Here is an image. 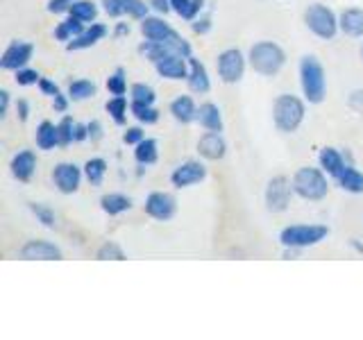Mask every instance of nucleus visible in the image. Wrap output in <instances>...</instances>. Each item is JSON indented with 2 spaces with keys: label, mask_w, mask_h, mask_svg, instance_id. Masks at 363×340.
I'll return each instance as SVG.
<instances>
[{
  "label": "nucleus",
  "mask_w": 363,
  "mask_h": 340,
  "mask_svg": "<svg viewBox=\"0 0 363 340\" xmlns=\"http://www.w3.org/2000/svg\"><path fill=\"white\" fill-rule=\"evenodd\" d=\"M284 64H286V52L275 41H259L250 48V66L255 68L259 75L272 77L277 75Z\"/></svg>",
  "instance_id": "f257e3e1"
},
{
  "label": "nucleus",
  "mask_w": 363,
  "mask_h": 340,
  "mask_svg": "<svg viewBox=\"0 0 363 340\" xmlns=\"http://www.w3.org/2000/svg\"><path fill=\"white\" fill-rule=\"evenodd\" d=\"M300 82H302V91L304 98L311 102V105H320L325 100V68L318 62V57L306 55L300 62Z\"/></svg>",
  "instance_id": "f03ea898"
},
{
  "label": "nucleus",
  "mask_w": 363,
  "mask_h": 340,
  "mask_svg": "<svg viewBox=\"0 0 363 340\" xmlns=\"http://www.w3.org/2000/svg\"><path fill=\"white\" fill-rule=\"evenodd\" d=\"M272 120H275V128L279 132H295L304 120V102L298 96L281 94L272 107Z\"/></svg>",
  "instance_id": "7ed1b4c3"
},
{
  "label": "nucleus",
  "mask_w": 363,
  "mask_h": 340,
  "mask_svg": "<svg viewBox=\"0 0 363 340\" xmlns=\"http://www.w3.org/2000/svg\"><path fill=\"white\" fill-rule=\"evenodd\" d=\"M293 191L298 193L302 200H323L329 191V184H327V177L323 175V170L318 168H300L298 173L293 175Z\"/></svg>",
  "instance_id": "20e7f679"
},
{
  "label": "nucleus",
  "mask_w": 363,
  "mask_h": 340,
  "mask_svg": "<svg viewBox=\"0 0 363 340\" xmlns=\"http://www.w3.org/2000/svg\"><path fill=\"white\" fill-rule=\"evenodd\" d=\"M329 234V230L325 225H291L279 234V241L284 247H311L318 245L320 241H325Z\"/></svg>",
  "instance_id": "39448f33"
},
{
  "label": "nucleus",
  "mask_w": 363,
  "mask_h": 340,
  "mask_svg": "<svg viewBox=\"0 0 363 340\" xmlns=\"http://www.w3.org/2000/svg\"><path fill=\"white\" fill-rule=\"evenodd\" d=\"M304 23H306V28H309L315 37H320V39H334L338 28H340L336 14L323 3H313V5L306 7Z\"/></svg>",
  "instance_id": "423d86ee"
},
{
  "label": "nucleus",
  "mask_w": 363,
  "mask_h": 340,
  "mask_svg": "<svg viewBox=\"0 0 363 340\" xmlns=\"http://www.w3.org/2000/svg\"><path fill=\"white\" fill-rule=\"evenodd\" d=\"M216 68H218V75H220V79L225 84H236L245 73V57H243L241 50L227 48V50H223L218 55Z\"/></svg>",
  "instance_id": "0eeeda50"
},
{
  "label": "nucleus",
  "mask_w": 363,
  "mask_h": 340,
  "mask_svg": "<svg viewBox=\"0 0 363 340\" xmlns=\"http://www.w3.org/2000/svg\"><path fill=\"white\" fill-rule=\"evenodd\" d=\"M291 193L293 191V181H289L286 177H272L266 186V207L272 213H281L289 209L291 204Z\"/></svg>",
  "instance_id": "6e6552de"
},
{
  "label": "nucleus",
  "mask_w": 363,
  "mask_h": 340,
  "mask_svg": "<svg viewBox=\"0 0 363 340\" xmlns=\"http://www.w3.org/2000/svg\"><path fill=\"white\" fill-rule=\"evenodd\" d=\"M32 52H34V45L28 41H11L3 57H0V68L5 71H18V68L26 66L32 60Z\"/></svg>",
  "instance_id": "1a4fd4ad"
},
{
  "label": "nucleus",
  "mask_w": 363,
  "mask_h": 340,
  "mask_svg": "<svg viewBox=\"0 0 363 340\" xmlns=\"http://www.w3.org/2000/svg\"><path fill=\"white\" fill-rule=\"evenodd\" d=\"M175 198L164 191H155L145 198V213L155 220H170L175 215Z\"/></svg>",
  "instance_id": "9d476101"
},
{
  "label": "nucleus",
  "mask_w": 363,
  "mask_h": 340,
  "mask_svg": "<svg viewBox=\"0 0 363 340\" xmlns=\"http://www.w3.org/2000/svg\"><path fill=\"white\" fill-rule=\"evenodd\" d=\"M141 32L145 39L150 41H173V43H184V39L168 26L166 21L162 18H155V16H145L141 21Z\"/></svg>",
  "instance_id": "9b49d317"
},
{
  "label": "nucleus",
  "mask_w": 363,
  "mask_h": 340,
  "mask_svg": "<svg viewBox=\"0 0 363 340\" xmlns=\"http://www.w3.org/2000/svg\"><path fill=\"white\" fill-rule=\"evenodd\" d=\"M52 181H55L57 188L68 196V193H75L79 188V181H82V170H79L75 164L62 162V164H57L55 170H52Z\"/></svg>",
  "instance_id": "f8f14e48"
},
{
  "label": "nucleus",
  "mask_w": 363,
  "mask_h": 340,
  "mask_svg": "<svg viewBox=\"0 0 363 340\" xmlns=\"http://www.w3.org/2000/svg\"><path fill=\"white\" fill-rule=\"evenodd\" d=\"M18 256L26 261H62L64 259L62 249L48 241H28L21 247Z\"/></svg>",
  "instance_id": "ddd939ff"
},
{
  "label": "nucleus",
  "mask_w": 363,
  "mask_h": 340,
  "mask_svg": "<svg viewBox=\"0 0 363 340\" xmlns=\"http://www.w3.org/2000/svg\"><path fill=\"white\" fill-rule=\"evenodd\" d=\"M204 177H207V168L200 162H186L175 168V173L170 175V181H173V186L177 188H186V186L198 184Z\"/></svg>",
  "instance_id": "4468645a"
},
{
  "label": "nucleus",
  "mask_w": 363,
  "mask_h": 340,
  "mask_svg": "<svg viewBox=\"0 0 363 340\" xmlns=\"http://www.w3.org/2000/svg\"><path fill=\"white\" fill-rule=\"evenodd\" d=\"M186 62H189V57L173 52V55L164 57L162 62H157L155 68H157V73L162 77H166V79H186L189 77Z\"/></svg>",
  "instance_id": "2eb2a0df"
},
{
  "label": "nucleus",
  "mask_w": 363,
  "mask_h": 340,
  "mask_svg": "<svg viewBox=\"0 0 363 340\" xmlns=\"http://www.w3.org/2000/svg\"><path fill=\"white\" fill-rule=\"evenodd\" d=\"M198 152L204 159H209V162H218V159H223L225 152H227V143L220 136V132H207L204 136H200Z\"/></svg>",
  "instance_id": "dca6fc26"
},
{
  "label": "nucleus",
  "mask_w": 363,
  "mask_h": 340,
  "mask_svg": "<svg viewBox=\"0 0 363 340\" xmlns=\"http://www.w3.org/2000/svg\"><path fill=\"white\" fill-rule=\"evenodd\" d=\"M107 37V26H102V23H91V26L82 32L77 34L75 39H71L66 43V50H84V48H91V45H96L98 41H102Z\"/></svg>",
  "instance_id": "f3484780"
},
{
  "label": "nucleus",
  "mask_w": 363,
  "mask_h": 340,
  "mask_svg": "<svg viewBox=\"0 0 363 340\" xmlns=\"http://www.w3.org/2000/svg\"><path fill=\"white\" fill-rule=\"evenodd\" d=\"M34 170H37V154L32 150H21L11 159V175L18 181H30Z\"/></svg>",
  "instance_id": "a211bd4d"
},
{
  "label": "nucleus",
  "mask_w": 363,
  "mask_h": 340,
  "mask_svg": "<svg viewBox=\"0 0 363 340\" xmlns=\"http://www.w3.org/2000/svg\"><path fill=\"white\" fill-rule=\"evenodd\" d=\"M189 89L196 91V94H207V91L211 89V82H209V75H207V68H204V64L200 60H196V57H189Z\"/></svg>",
  "instance_id": "6ab92c4d"
},
{
  "label": "nucleus",
  "mask_w": 363,
  "mask_h": 340,
  "mask_svg": "<svg viewBox=\"0 0 363 340\" xmlns=\"http://www.w3.org/2000/svg\"><path fill=\"white\" fill-rule=\"evenodd\" d=\"M338 26L347 34V37L361 39L363 37V9H359V7L345 9L338 18Z\"/></svg>",
  "instance_id": "aec40b11"
},
{
  "label": "nucleus",
  "mask_w": 363,
  "mask_h": 340,
  "mask_svg": "<svg viewBox=\"0 0 363 340\" xmlns=\"http://www.w3.org/2000/svg\"><path fill=\"white\" fill-rule=\"evenodd\" d=\"M198 120L200 125L207 132H223V116H220V109L218 105L213 102H204L198 109Z\"/></svg>",
  "instance_id": "412c9836"
},
{
  "label": "nucleus",
  "mask_w": 363,
  "mask_h": 340,
  "mask_svg": "<svg viewBox=\"0 0 363 340\" xmlns=\"http://www.w3.org/2000/svg\"><path fill=\"white\" fill-rule=\"evenodd\" d=\"M170 113H173V118L177 123H193L198 118V109L196 105H193V100L189 96H179L175 98L173 102H170Z\"/></svg>",
  "instance_id": "4be33fe9"
},
{
  "label": "nucleus",
  "mask_w": 363,
  "mask_h": 340,
  "mask_svg": "<svg viewBox=\"0 0 363 340\" xmlns=\"http://www.w3.org/2000/svg\"><path fill=\"white\" fill-rule=\"evenodd\" d=\"M320 166L327 175H332V177H340V173H343V168L347 166L343 162V157H340L338 150H334V147H323V152H320Z\"/></svg>",
  "instance_id": "5701e85b"
},
{
  "label": "nucleus",
  "mask_w": 363,
  "mask_h": 340,
  "mask_svg": "<svg viewBox=\"0 0 363 340\" xmlns=\"http://www.w3.org/2000/svg\"><path fill=\"white\" fill-rule=\"evenodd\" d=\"M100 207L109 215H118L132 207V200L128 196H123V193H107V196H102Z\"/></svg>",
  "instance_id": "b1692460"
},
{
  "label": "nucleus",
  "mask_w": 363,
  "mask_h": 340,
  "mask_svg": "<svg viewBox=\"0 0 363 340\" xmlns=\"http://www.w3.org/2000/svg\"><path fill=\"white\" fill-rule=\"evenodd\" d=\"M37 145L41 150H52L55 145H60V130L50 120H43L37 128Z\"/></svg>",
  "instance_id": "393cba45"
},
{
  "label": "nucleus",
  "mask_w": 363,
  "mask_h": 340,
  "mask_svg": "<svg viewBox=\"0 0 363 340\" xmlns=\"http://www.w3.org/2000/svg\"><path fill=\"white\" fill-rule=\"evenodd\" d=\"M82 32H84V23L79 21V18H75V16H71V18L62 21L60 26L55 28V39L71 41V39H75L77 34H82Z\"/></svg>",
  "instance_id": "a878e982"
},
{
  "label": "nucleus",
  "mask_w": 363,
  "mask_h": 340,
  "mask_svg": "<svg viewBox=\"0 0 363 340\" xmlns=\"http://www.w3.org/2000/svg\"><path fill=\"white\" fill-rule=\"evenodd\" d=\"M157 157H159V150H157V141L155 139H143L134 150V159L141 166H152L157 162Z\"/></svg>",
  "instance_id": "bb28decb"
},
{
  "label": "nucleus",
  "mask_w": 363,
  "mask_h": 340,
  "mask_svg": "<svg viewBox=\"0 0 363 340\" xmlns=\"http://www.w3.org/2000/svg\"><path fill=\"white\" fill-rule=\"evenodd\" d=\"M338 181H340V186H343L345 191H350V193H363V175L354 166H345L343 173H340V177H338Z\"/></svg>",
  "instance_id": "cd10ccee"
},
{
  "label": "nucleus",
  "mask_w": 363,
  "mask_h": 340,
  "mask_svg": "<svg viewBox=\"0 0 363 340\" xmlns=\"http://www.w3.org/2000/svg\"><path fill=\"white\" fill-rule=\"evenodd\" d=\"M105 173H107V162L105 159H89V162L84 164V177L91 181L94 186H100L102 179H105Z\"/></svg>",
  "instance_id": "c85d7f7f"
},
{
  "label": "nucleus",
  "mask_w": 363,
  "mask_h": 340,
  "mask_svg": "<svg viewBox=\"0 0 363 340\" xmlns=\"http://www.w3.org/2000/svg\"><path fill=\"white\" fill-rule=\"evenodd\" d=\"M91 96H96V84L91 79H73L68 84V98L75 100V102H82Z\"/></svg>",
  "instance_id": "c756f323"
},
{
  "label": "nucleus",
  "mask_w": 363,
  "mask_h": 340,
  "mask_svg": "<svg viewBox=\"0 0 363 340\" xmlns=\"http://www.w3.org/2000/svg\"><path fill=\"white\" fill-rule=\"evenodd\" d=\"M68 14L79 18L82 23H94L98 16V7L91 3V0H75V3L71 5V9H68Z\"/></svg>",
  "instance_id": "7c9ffc66"
},
{
  "label": "nucleus",
  "mask_w": 363,
  "mask_h": 340,
  "mask_svg": "<svg viewBox=\"0 0 363 340\" xmlns=\"http://www.w3.org/2000/svg\"><path fill=\"white\" fill-rule=\"evenodd\" d=\"M105 109L116 125H125V120H128V100H125V96H113Z\"/></svg>",
  "instance_id": "2f4dec72"
},
{
  "label": "nucleus",
  "mask_w": 363,
  "mask_h": 340,
  "mask_svg": "<svg viewBox=\"0 0 363 340\" xmlns=\"http://www.w3.org/2000/svg\"><path fill=\"white\" fill-rule=\"evenodd\" d=\"M132 116L139 120V123H145V125H152L159 120V111L152 107V105H147V102H136L132 100Z\"/></svg>",
  "instance_id": "473e14b6"
},
{
  "label": "nucleus",
  "mask_w": 363,
  "mask_h": 340,
  "mask_svg": "<svg viewBox=\"0 0 363 340\" xmlns=\"http://www.w3.org/2000/svg\"><path fill=\"white\" fill-rule=\"evenodd\" d=\"M107 91L111 96H125V91H128V77H125L123 68H116V71L107 77Z\"/></svg>",
  "instance_id": "72a5a7b5"
},
{
  "label": "nucleus",
  "mask_w": 363,
  "mask_h": 340,
  "mask_svg": "<svg viewBox=\"0 0 363 340\" xmlns=\"http://www.w3.org/2000/svg\"><path fill=\"white\" fill-rule=\"evenodd\" d=\"M30 211L37 215V220L43 225V227H55L57 218H55V211L50 207H45V204H39V202H34L30 204Z\"/></svg>",
  "instance_id": "f704fd0d"
},
{
  "label": "nucleus",
  "mask_w": 363,
  "mask_h": 340,
  "mask_svg": "<svg viewBox=\"0 0 363 340\" xmlns=\"http://www.w3.org/2000/svg\"><path fill=\"white\" fill-rule=\"evenodd\" d=\"M96 259L98 261H125V252L116 243H105L96 252Z\"/></svg>",
  "instance_id": "c9c22d12"
},
{
  "label": "nucleus",
  "mask_w": 363,
  "mask_h": 340,
  "mask_svg": "<svg viewBox=\"0 0 363 340\" xmlns=\"http://www.w3.org/2000/svg\"><path fill=\"white\" fill-rule=\"evenodd\" d=\"M57 130H60V145L62 147L71 145L75 141V123L68 118V116L62 118V123L57 125Z\"/></svg>",
  "instance_id": "e433bc0d"
},
{
  "label": "nucleus",
  "mask_w": 363,
  "mask_h": 340,
  "mask_svg": "<svg viewBox=\"0 0 363 340\" xmlns=\"http://www.w3.org/2000/svg\"><path fill=\"white\" fill-rule=\"evenodd\" d=\"M155 98L157 96H155V89L152 86H147L143 82L132 86V100H136V102H147V105H152Z\"/></svg>",
  "instance_id": "4c0bfd02"
},
{
  "label": "nucleus",
  "mask_w": 363,
  "mask_h": 340,
  "mask_svg": "<svg viewBox=\"0 0 363 340\" xmlns=\"http://www.w3.org/2000/svg\"><path fill=\"white\" fill-rule=\"evenodd\" d=\"M125 14L143 21L147 16V5L143 3V0H125Z\"/></svg>",
  "instance_id": "58836bf2"
},
{
  "label": "nucleus",
  "mask_w": 363,
  "mask_h": 340,
  "mask_svg": "<svg viewBox=\"0 0 363 340\" xmlns=\"http://www.w3.org/2000/svg\"><path fill=\"white\" fill-rule=\"evenodd\" d=\"M39 79H41V75L37 73V71H32V68H18L16 71V84H21V86H32V84H39Z\"/></svg>",
  "instance_id": "ea45409f"
},
{
  "label": "nucleus",
  "mask_w": 363,
  "mask_h": 340,
  "mask_svg": "<svg viewBox=\"0 0 363 340\" xmlns=\"http://www.w3.org/2000/svg\"><path fill=\"white\" fill-rule=\"evenodd\" d=\"M102 5H105V11L113 18L125 14V0H102Z\"/></svg>",
  "instance_id": "a19ab883"
},
{
  "label": "nucleus",
  "mask_w": 363,
  "mask_h": 340,
  "mask_svg": "<svg viewBox=\"0 0 363 340\" xmlns=\"http://www.w3.org/2000/svg\"><path fill=\"white\" fill-rule=\"evenodd\" d=\"M143 139H145V136H143L141 128H128L123 134V143H128V145H139Z\"/></svg>",
  "instance_id": "79ce46f5"
},
{
  "label": "nucleus",
  "mask_w": 363,
  "mask_h": 340,
  "mask_svg": "<svg viewBox=\"0 0 363 340\" xmlns=\"http://www.w3.org/2000/svg\"><path fill=\"white\" fill-rule=\"evenodd\" d=\"M75 0H48V11L50 14H62V11H68Z\"/></svg>",
  "instance_id": "37998d69"
},
{
  "label": "nucleus",
  "mask_w": 363,
  "mask_h": 340,
  "mask_svg": "<svg viewBox=\"0 0 363 340\" xmlns=\"http://www.w3.org/2000/svg\"><path fill=\"white\" fill-rule=\"evenodd\" d=\"M39 89H41V94L43 96H57V94H62V91H60V86H57L55 82H52V79H48V77H41L39 79Z\"/></svg>",
  "instance_id": "c03bdc74"
},
{
  "label": "nucleus",
  "mask_w": 363,
  "mask_h": 340,
  "mask_svg": "<svg viewBox=\"0 0 363 340\" xmlns=\"http://www.w3.org/2000/svg\"><path fill=\"white\" fill-rule=\"evenodd\" d=\"M191 28L196 34H207L211 30V18L209 16H198L196 21L191 23Z\"/></svg>",
  "instance_id": "a18cd8bd"
},
{
  "label": "nucleus",
  "mask_w": 363,
  "mask_h": 340,
  "mask_svg": "<svg viewBox=\"0 0 363 340\" xmlns=\"http://www.w3.org/2000/svg\"><path fill=\"white\" fill-rule=\"evenodd\" d=\"M347 105L354 109V111H359V113H363V91L359 89V91H352L350 94V98H347Z\"/></svg>",
  "instance_id": "49530a36"
},
{
  "label": "nucleus",
  "mask_w": 363,
  "mask_h": 340,
  "mask_svg": "<svg viewBox=\"0 0 363 340\" xmlns=\"http://www.w3.org/2000/svg\"><path fill=\"white\" fill-rule=\"evenodd\" d=\"M202 7H204V0H191V5H189V9H186V14L182 16V18H186V21H196V18H198V14L202 11Z\"/></svg>",
  "instance_id": "de8ad7c7"
},
{
  "label": "nucleus",
  "mask_w": 363,
  "mask_h": 340,
  "mask_svg": "<svg viewBox=\"0 0 363 340\" xmlns=\"http://www.w3.org/2000/svg\"><path fill=\"white\" fill-rule=\"evenodd\" d=\"M68 100H71V98H66L64 94H57V96L52 98V109H55V111H60V113H64V111L68 109Z\"/></svg>",
  "instance_id": "09e8293b"
},
{
  "label": "nucleus",
  "mask_w": 363,
  "mask_h": 340,
  "mask_svg": "<svg viewBox=\"0 0 363 340\" xmlns=\"http://www.w3.org/2000/svg\"><path fill=\"white\" fill-rule=\"evenodd\" d=\"M189 5H191V0H170V7H173V11L177 16H184Z\"/></svg>",
  "instance_id": "8fccbe9b"
},
{
  "label": "nucleus",
  "mask_w": 363,
  "mask_h": 340,
  "mask_svg": "<svg viewBox=\"0 0 363 340\" xmlns=\"http://www.w3.org/2000/svg\"><path fill=\"white\" fill-rule=\"evenodd\" d=\"M89 139L91 141H100L102 139V125L98 120H91L89 123Z\"/></svg>",
  "instance_id": "3c124183"
},
{
  "label": "nucleus",
  "mask_w": 363,
  "mask_h": 340,
  "mask_svg": "<svg viewBox=\"0 0 363 340\" xmlns=\"http://www.w3.org/2000/svg\"><path fill=\"white\" fill-rule=\"evenodd\" d=\"M7 109H9V91L3 89L0 91V118L7 116Z\"/></svg>",
  "instance_id": "603ef678"
},
{
  "label": "nucleus",
  "mask_w": 363,
  "mask_h": 340,
  "mask_svg": "<svg viewBox=\"0 0 363 340\" xmlns=\"http://www.w3.org/2000/svg\"><path fill=\"white\" fill-rule=\"evenodd\" d=\"M16 111H18V118L26 123L30 118V105H28V100H18L16 102Z\"/></svg>",
  "instance_id": "864d4df0"
},
{
  "label": "nucleus",
  "mask_w": 363,
  "mask_h": 340,
  "mask_svg": "<svg viewBox=\"0 0 363 340\" xmlns=\"http://www.w3.org/2000/svg\"><path fill=\"white\" fill-rule=\"evenodd\" d=\"M86 139H89V125H79V123H75V143L86 141Z\"/></svg>",
  "instance_id": "5fc2aeb1"
},
{
  "label": "nucleus",
  "mask_w": 363,
  "mask_h": 340,
  "mask_svg": "<svg viewBox=\"0 0 363 340\" xmlns=\"http://www.w3.org/2000/svg\"><path fill=\"white\" fill-rule=\"evenodd\" d=\"M150 5L159 11V14H168V11L173 9L170 7V0H150Z\"/></svg>",
  "instance_id": "6e6d98bb"
},
{
  "label": "nucleus",
  "mask_w": 363,
  "mask_h": 340,
  "mask_svg": "<svg viewBox=\"0 0 363 340\" xmlns=\"http://www.w3.org/2000/svg\"><path fill=\"white\" fill-rule=\"evenodd\" d=\"M128 32H130L128 23H118V26H116V37H123V34H128Z\"/></svg>",
  "instance_id": "4d7b16f0"
},
{
  "label": "nucleus",
  "mask_w": 363,
  "mask_h": 340,
  "mask_svg": "<svg viewBox=\"0 0 363 340\" xmlns=\"http://www.w3.org/2000/svg\"><path fill=\"white\" fill-rule=\"evenodd\" d=\"M352 247H354V249H357V252H361V254H363V245H361V243H357V241H352Z\"/></svg>",
  "instance_id": "13d9d810"
},
{
  "label": "nucleus",
  "mask_w": 363,
  "mask_h": 340,
  "mask_svg": "<svg viewBox=\"0 0 363 340\" xmlns=\"http://www.w3.org/2000/svg\"><path fill=\"white\" fill-rule=\"evenodd\" d=\"M361 57H363V48H361Z\"/></svg>",
  "instance_id": "bf43d9fd"
}]
</instances>
